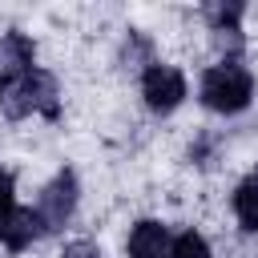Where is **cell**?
Listing matches in <instances>:
<instances>
[{
    "instance_id": "obj_4",
    "label": "cell",
    "mask_w": 258,
    "mask_h": 258,
    "mask_svg": "<svg viewBox=\"0 0 258 258\" xmlns=\"http://www.w3.org/2000/svg\"><path fill=\"white\" fill-rule=\"evenodd\" d=\"M185 97H189V85H185V73H181L177 64L153 60V64L141 73V101H145L149 113L165 117V113H173Z\"/></svg>"
},
{
    "instance_id": "obj_7",
    "label": "cell",
    "mask_w": 258,
    "mask_h": 258,
    "mask_svg": "<svg viewBox=\"0 0 258 258\" xmlns=\"http://www.w3.org/2000/svg\"><path fill=\"white\" fill-rule=\"evenodd\" d=\"M125 254L129 258H169V226L157 222V218L133 222L129 242H125Z\"/></svg>"
},
{
    "instance_id": "obj_5",
    "label": "cell",
    "mask_w": 258,
    "mask_h": 258,
    "mask_svg": "<svg viewBox=\"0 0 258 258\" xmlns=\"http://www.w3.org/2000/svg\"><path fill=\"white\" fill-rule=\"evenodd\" d=\"M36 238H44V226H40V218H36L32 206H16V210H8V214L0 218V246H4L8 254L28 250Z\"/></svg>"
},
{
    "instance_id": "obj_3",
    "label": "cell",
    "mask_w": 258,
    "mask_h": 258,
    "mask_svg": "<svg viewBox=\"0 0 258 258\" xmlns=\"http://www.w3.org/2000/svg\"><path fill=\"white\" fill-rule=\"evenodd\" d=\"M77 202H81V181H77V173L73 169H56L52 177H48V185L40 189V198H36V218H40V226H44V234H56L73 214H77Z\"/></svg>"
},
{
    "instance_id": "obj_8",
    "label": "cell",
    "mask_w": 258,
    "mask_h": 258,
    "mask_svg": "<svg viewBox=\"0 0 258 258\" xmlns=\"http://www.w3.org/2000/svg\"><path fill=\"white\" fill-rule=\"evenodd\" d=\"M230 206H234L238 226H242L246 234H258V169H254V173H246V177L234 185Z\"/></svg>"
},
{
    "instance_id": "obj_1",
    "label": "cell",
    "mask_w": 258,
    "mask_h": 258,
    "mask_svg": "<svg viewBox=\"0 0 258 258\" xmlns=\"http://www.w3.org/2000/svg\"><path fill=\"white\" fill-rule=\"evenodd\" d=\"M198 101L210 109V113H242L250 101H254V73L242 64V60H218L202 73L198 81Z\"/></svg>"
},
{
    "instance_id": "obj_10",
    "label": "cell",
    "mask_w": 258,
    "mask_h": 258,
    "mask_svg": "<svg viewBox=\"0 0 258 258\" xmlns=\"http://www.w3.org/2000/svg\"><path fill=\"white\" fill-rule=\"evenodd\" d=\"M169 258H214V250L198 230H181L169 238Z\"/></svg>"
},
{
    "instance_id": "obj_9",
    "label": "cell",
    "mask_w": 258,
    "mask_h": 258,
    "mask_svg": "<svg viewBox=\"0 0 258 258\" xmlns=\"http://www.w3.org/2000/svg\"><path fill=\"white\" fill-rule=\"evenodd\" d=\"M242 12H246L242 0H230V4L218 0V4H206V8H202L210 32H242Z\"/></svg>"
},
{
    "instance_id": "obj_2",
    "label": "cell",
    "mask_w": 258,
    "mask_h": 258,
    "mask_svg": "<svg viewBox=\"0 0 258 258\" xmlns=\"http://www.w3.org/2000/svg\"><path fill=\"white\" fill-rule=\"evenodd\" d=\"M0 109H4V117H12V121H20V117H48V121H56V117H60L56 77L36 64V69L24 73L20 81L0 85Z\"/></svg>"
},
{
    "instance_id": "obj_12",
    "label": "cell",
    "mask_w": 258,
    "mask_h": 258,
    "mask_svg": "<svg viewBox=\"0 0 258 258\" xmlns=\"http://www.w3.org/2000/svg\"><path fill=\"white\" fill-rule=\"evenodd\" d=\"M60 258H101V250H97L93 242H69Z\"/></svg>"
},
{
    "instance_id": "obj_6",
    "label": "cell",
    "mask_w": 258,
    "mask_h": 258,
    "mask_svg": "<svg viewBox=\"0 0 258 258\" xmlns=\"http://www.w3.org/2000/svg\"><path fill=\"white\" fill-rule=\"evenodd\" d=\"M36 69V44L24 32H0V85L20 81Z\"/></svg>"
},
{
    "instance_id": "obj_11",
    "label": "cell",
    "mask_w": 258,
    "mask_h": 258,
    "mask_svg": "<svg viewBox=\"0 0 258 258\" xmlns=\"http://www.w3.org/2000/svg\"><path fill=\"white\" fill-rule=\"evenodd\" d=\"M8 210H16V177L0 165V218H4Z\"/></svg>"
}]
</instances>
